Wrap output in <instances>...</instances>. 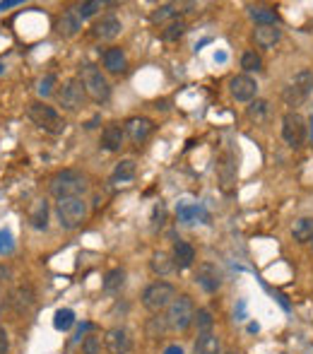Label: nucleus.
<instances>
[{"label": "nucleus", "instance_id": "obj_1", "mask_svg": "<svg viewBox=\"0 0 313 354\" xmlns=\"http://www.w3.org/2000/svg\"><path fill=\"white\" fill-rule=\"evenodd\" d=\"M89 183L87 176L82 171H75V169H63L48 183V191L56 201H63V198H82L87 193Z\"/></svg>", "mask_w": 313, "mask_h": 354}, {"label": "nucleus", "instance_id": "obj_2", "mask_svg": "<svg viewBox=\"0 0 313 354\" xmlns=\"http://www.w3.org/2000/svg\"><path fill=\"white\" fill-rule=\"evenodd\" d=\"M79 82L84 87V94L94 104H106L108 97H111V84H108L106 75L99 71L97 66H84L79 71Z\"/></svg>", "mask_w": 313, "mask_h": 354}, {"label": "nucleus", "instance_id": "obj_3", "mask_svg": "<svg viewBox=\"0 0 313 354\" xmlns=\"http://www.w3.org/2000/svg\"><path fill=\"white\" fill-rule=\"evenodd\" d=\"M313 94V73L311 71H299L290 77V82L282 89V99H285L287 106L296 109L304 102H309V97Z\"/></svg>", "mask_w": 313, "mask_h": 354}, {"label": "nucleus", "instance_id": "obj_4", "mask_svg": "<svg viewBox=\"0 0 313 354\" xmlns=\"http://www.w3.org/2000/svg\"><path fill=\"white\" fill-rule=\"evenodd\" d=\"M27 113H29V118H32L34 126H39L41 131L51 133V136H61V133L66 131V121H63V116L53 106H48V104L32 102L27 109Z\"/></svg>", "mask_w": 313, "mask_h": 354}, {"label": "nucleus", "instance_id": "obj_5", "mask_svg": "<svg viewBox=\"0 0 313 354\" xmlns=\"http://www.w3.org/2000/svg\"><path fill=\"white\" fill-rule=\"evenodd\" d=\"M173 299H176V287L159 280V282H152L150 287H145V292H142V306L155 316V313L167 311Z\"/></svg>", "mask_w": 313, "mask_h": 354}, {"label": "nucleus", "instance_id": "obj_6", "mask_svg": "<svg viewBox=\"0 0 313 354\" xmlns=\"http://www.w3.org/2000/svg\"><path fill=\"white\" fill-rule=\"evenodd\" d=\"M196 304H193L191 297L181 294L171 301V306L167 308V323L169 330H186V328L193 326V318H196Z\"/></svg>", "mask_w": 313, "mask_h": 354}, {"label": "nucleus", "instance_id": "obj_7", "mask_svg": "<svg viewBox=\"0 0 313 354\" xmlns=\"http://www.w3.org/2000/svg\"><path fill=\"white\" fill-rule=\"evenodd\" d=\"M56 214L63 229H77L89 214L87 201L84 198H63L56 205Z\"/></svg>", "mask_w": 313, "mask_h": 354}, {"label": "nucleus", "instance_id": "obj_8", "mask_svg": "<svg viewBox=\"0 0 313 354\" xmlns=\"http://www.w3.org/2000/svg\"><path fill=\"white\" fill-rule=\"evenodd\" d=\"M84 97H87V94H84V87L79 80H68V82L56 92L58 106H61L63 111H70V113H75L84 106Z\"/></svg>", "mask_w": 313, "mask_h": 354}, {"label": "nucleus", "instance_id": "obj_9", "mask_svg": "<svg viewBox=\"0 0 313 354\" xmlns=\"http://www.w3.org/2000/svg\"><path fill=\"white\" fill-rule=\"evenodd\" d=\"M282 140L292 149H299L306 140V121L296 111L285 113L282 118Z\"/></svg>", "mask_w": 313, "mask_h": 354}, {"label": "nucleus", "instance_id": "obj_10", "mask_svg": "<svg viewBox=\"0 0 313 354\" xmlns=\"http://www.w3.org/2000/svg\"><path fill=\"white\" fill-rule=\"evenodd\" d=\"M8 304L17 316H24V313L32 311L34 304H37V292H34V287L29 282H22L10 292Z\"/></svg>", "mask_w": 313, "mask_h": 354}, {"label": "nucleus", "instance_id": "obj_11", "mask_svg": "<svg viewBox=\"0 0 313 354\" xmlns=\"http://www.w3.org/2000/svg\"><path fill=\"white\" fill-rule=\"evenodd\" d=\"M217 176H220V188L225 193H234L238 181V164L234 152H225L217 164Z\"/></svg>", "mask_w": 313, "mask_h": 354}, {"label": "nucleus", "instance_id": "obj_12", "mask_svg": "<svg viewBox=\"0 0 313 354\" xmlns=\"http://www.w3.org/2000/svg\"><path fill=\"white\" fill-rule=\"evenodd\" d=\"M229 94L236 99V102H243V104H251L258 94V82L251 77V75H234L229 80Z\"/></svg>", "mask_w": 313, "mask_h": 354}, {"label": "nucleus", "instance_id": "obj_13", "mask_svg": "<svg viewBox=\"0 0 313 354\" xmlns=\"http://www.w3.org/2000/svg\"><path fill=\"white\" fill-rule=\"evenodd\" d=\"M133 347L131 333L126 328H111L104 333V350L108 354H128Z\"/></svg>", "mask_w": 313, "mask_h": 354}, {"label": "nucleus", "instance_id": "obj_14", "mask_svg": "<svg viewBox=\"0 0 313 354\" xmlns=\"http://www.w3.org/2000/svg\"><path fill=\"white\" fill-rule=\"evenodd\" d=\"M196 280L207 294H215L222 287V272L215 263H200L196 270Z\"/></svg>", "mask_w": 313, "mask_h": 354}, {"label": "nucleus", "instance_id": "obj_15", "mask_svg": "<svg viewBox=\"0 0 313 354\" xmlns=\"http://www.w3.org/2000/svg\"><path fill=\"white\" fill-rule=\"evenodd\" d=\"M123 128H126V138H131V142L142 145L147 138L152 136V131H155V123H152L150 118H145V116H133V118H128Z\"/></svg>", "mask_w": 313, "mask_h": 354}, {"label": "nucleus", "instance_id": "obj_16", "mask_svg": "<svg viewBox=\"0 0 313 354\" xmlns=\"http://www.w3.org/2000/svg\"><path fill=\"white\" fill-rule=\"evenodd\" d=\"M126 145V128L121 123H108L102 131V147L106 152H118Z\"/></svg>", "mask_w": 313, "mask_h": 354}, {"label": "nucleus", "instance_id": "obj_17", "mask_svg": "<svg viewBox=\"0 0 313 354\" xmlns=\"http://www.w3.org/2000/svg\"><path fill=\"white\" fill-rule=\"evenodd\" d=\"M121 32H123L121 19L113 17V15H106V17H102L94 24V37H97L99 41H113Z\"/></svg>", "mask_w": 313, "mask_h": 354}, {"label": "nucleus", "instance_id": "obj_18", "mask_svg": "<svg viewBox=\"0 0 313 354\" xmlns=\"http://www.w3.org/2000/svg\"><path fill=\"white\" fill-rule=\"evenodd\" d=\"M82 22H84V19L79 17L75 8L66 10V12H63V17L58 19V32H61L63 37L73 39V37H77V34H79V29H82Z\"/></svg>", "mask_w": 313, "mask_h": 354}, {"label": "nucleus", "instance_id": "obj_19", "mask_svg": "<svg viewBox=\"0 0 313 354\" xmlns=\"http://www.w3.org/2000/svg\"><path fill=\"white\" fill-rule=\"evenodd\" d=\"M253 39L260 48H272L277 41L282 39V29L277 24H267V27H256L253 32Z\"/></svg>", "mask_w": 313, "mask_h": 354}, {"label": "nucleus", "instance_id": "obj_20", "mask_svg": "<svg viewBox=\"0 0 313 354\" xmlns=\"http://www.w3.org/2000/svg\"><path fill=\"white\" fill-rule=\"evenodd\" d=\"M171 258H173V263H176L178 270H186V268H191L193 263H196V248L186 241H178L171 251Z\"/></svg>", "mask_w": 313, "mask_h": 354}, {"label": "nucleus", "instance_id": "obj_21", "mask_svg": "<svg viewBox=\"0 0 313 354\" xmlns=\"http://www.w3.org/2000/svg\"><path fill=\"white\" fill-rule=\"evenodd\" d=\"M248 17L258 24V27H267V24H277V12L270 5H251L248 8Z\"/></svg>", "mask_w": 313, "mask_h": 354}, {"label": "nucleus", "instance_id": "obj_22", "mask_svg": "<svg viewBox=\"0 0 313 354\" xmlns=\"http://www.w3.org/2000/svg\"><path fill=\"white\" fill-rule=\"evenodd\" d=\"M102 61H104V68H106L108 73H113V75L123 73V71H126V66H128V58H126V53H123L121 48H106Z\"/></svg>", "mask_w": 313, "mask_h": 354}, {"label": "nucleus", "instance_id": "obj_23", "mask_svg": "<svg viewBox=\"0 0 313 354\" xmlns=\"http://www.w3.org/2000/svg\"><path fill=\"white\" fill-rule=\"evenodd\" d=\"M150 268H152V272H155V275L167 277V275H171V272L176 270V263H173L171 253L157 251L155 256H152V261H150Z\"/></svg>", "mask_w": 313, "mask_h": 354}, {"label": "nucleus", "instance_id": "obj_24", "mask_svg": "<svg viewBox=\"0 0 313 354\" xmlns=\"http://www.w3.org/2000/svg\"><path fill=\"white\" fill-rule=\"evenodd\" d=\"M29 224L34 229H46L48 227V203L46 201H34L29 207Z\"/></svg>", "mask_w": 313, "mask_h": 354}, {"label": "nucleus", "instance_id": "obj_25", "mask_svg": "<svg viewBox=\"0 0 313 354\" xmlns=\"http://www.w3.org/2000/svg\"><path fill=\"white\" fill-rule=\"evenodd\" d=\"M178 12H181V5L164 3V5H159L157 10H152L150 19L155 24H169V22H173V19H178Z\"/></svg>", "mask_w": 313, "mask_h": 354}, {"label": "nucleus", "instance_id": "obj_26", "mask_svg": "<svg viewBox=\"0 0 313 354\" xmlns=\"http://www.w3.org/2000/svg\"><path fill=\"white\" fill-rule=\"evenodd\" d=\"M292 236L296 243H309L313 241V217H299L292 224Z\"/></svg>", "mask_w": 313, "mask_h": 354}, {"label": "nucleus", "instance_id": "obj_27", "mask_svg": "<svg viewBox=\"0 0 313 354\" xmlns=\"http://www.w3.org/2000/svg\"><path fill=\"white\" fill-rule=\"evenodd\" d=\"M196 354H222V342L215 333H202L196 340Z\"/></svg>", "mask_w": 313, "mask_h": 354}, {"label": "nucleus", "instance_id": "obj_28", "mask_svg": "<svg viewBox=\"0 0 313 354\" xmlns=\"http://www.w3.org/2000/svg\"><path fill=\"white\" fill-rule=\"evenodd\" d=\"M123 284H126V270H123V268H113V270L106 272L102 287H104V292L116 294V292H121V289H123Z\"/></svg>", "mask_w": 313, "mask_h": 354}, {"label": "nucleus", "instance_id": "obj_29", "mask_svg": "<svg viewBox=\"0 0 313 354\" xmlns=\"http://www.w3.org/2000/svg\"><path fill=\"white\" fill-rule=\"evenodd\" d=\"M135 171H137V167H135V159H121V162L116 164V169H113V181H121V183H126V181H133L135 178Z\"/></svg>", "mask_w": 313, "mask_h": 354}, {"label": "nucleus", "instance_id": "obj_30", "mask_svg": "<svg viewBox=\"0 0 313 354\" xmlns=\"http://www.w3.org/2000/svg\"><path fill=\"white\" fill-rule=\"evenodd\" d=\"M193 326H196L198 335H202V333H212V326H215V318H212V311H210V308H198V311H196V318H193Z\"/></svg>", "mask_w": 313, "mask_h": 354}, {"label": "nucleus", "instance_id": "obj_31", "mask_svg": "<svg viewBox=\"0 0 313 354\" xmlns=\"http://www.w3.org/2000/svg\"><path fill=\"white\" fill-rule=\"evenodd\" d=\"M186 32H188V24L183 22V19H173V22H169L167 27H164L162 39L164 41H178Z\"/></svg>", "mask_w": 313, "mask_h": 354}, {"label": "nucleus", "instance_id": "obj_32", "mask_svg": "<svg viewBox=\"0 0 313 354\" xmlns=\"http://www.w3.org/2000/svg\"><path fill=\"white\" fill-rule=\"evenodd\" d=\"M246 113H248V118H251V121L263 123L267 118V113H270V104H267L265 99H253Z\"/></svg>", "mask_w": 313, "mask_h": 354}, {"label": "nucleus", "instance_id": "obj_33", "mask_svg": "<svg viewBox=\"0 0 313 354\" xmlns=\"http://www.w3.org/2000/svg\"><path fill=\"white\" fill-rule=\"evenodd\" d=\"M167 330H169V323H167V316H162V313H155V316L147 321V335H150L152 340L162 337Z\"/></svg>", "mask_w": 313, "mask_h": 354}, {"label": "nucleus", "instance_id": "obj_34", "mask_svg": "<svg viewBox=\"0 0 313 354\" xmlns=\"http://www.w3.org/2000/svg\"><path fill=\"white\" fill-rule=\"evenodd\" d=\"M53 326H56V330H70L75 326V313L70 308H58L53 316Z\"/></svg>", "mask_w": 313, "mask_h": 354}, {"label": "nucleus", "instance_id": "obj_35", "mask_svg": "<svg viewBox=\"0 0 313 354\" xmlns=\"http://www.w3.org/2000/svg\"><path fill=\"white\" fill-rule=\"evenodd\" d=\"M104 350V337L102 335H84L82 337V354H102Z\"/></svg>", "mask_w": 313, "mask_h": 354}, {"label": "nucleus", "instance_id": "obj_36", "mask_svg": "<svg viewBox=\"0 0 313 354\" xmlns=\"http://www.w3.org/2000/svg\"><path fill=\"white\" fill-rule=\"evenodd\" d=\"M241 68H243L246 73H258V71L263 68V58L258 56L256 51H246V53L241 56Z\"/></svg>", "mask_w": 313, "mask_h": 354}, {"label": "nucleus", "instance_id": "obj_37", "mask_svg": "<svg viewBox=\"0 0 313 354\" xmlns=\"http://www.w3.org/2000/svg\"><path fill=\"white\" fill-rule=\"evenodd\" d=\"M53 87H56V77H53V75H44V77L39 80V84H37L39 97H41V99L51 97V94H53Z\"/></svg>", "mask_w": 313, "mask_h": 354}, {"label": "nucleus", "instance_id": "obj_38", "mask_svg": "<svg viewBox=\"0 0 313 354\" xmlns=\"http://www.w3.org/2000/svg\"><path fill=\"white\" fill-rule=\"evenodd\" d=\"M104 8V3H99V0H92V3H82V5H77V15L82 19H89V17H94V15L99 12V10Z\"/></svg>", "mask_w": 313, "mask_h": 354}, {"label": "nucleus", "instance_id": "obj_39", "mask_svg": "<svg viewBox=\"0 0 313 354\" xmlns=\"http://www.w3.org/2000/svg\"><path fill=\"white\" fill-rule=\"evenodd\" d=\"M12 251V234L10 229H0V253Z\"/></svg>", "mask_w": 313, "mask_h": 354}, {"label": "nucleus", "instance_id": "obj_40", "mask_svg": "<svg viewBox=\"0 0 313 354\" xmlns=\"http://www.w3.org/2000/svg\"><path fill=\"white\" fill-rule=\"evenodd\" d=\"M10 352V337L5 333V328H0V354H8Z\"/></svg>", "mask_w": 313, "mask_h": 354}, {"label": "nucleus", "instance_id": "obj_41", "mask_svg": "<svg viewBox=\"0 0 313 354\" xmlns=\"http://www.w3.org/2000/svg\"><path fill=\"white\" fill-rule=\"evenodd\" d=\"M164 354H186V352H183V347H178V345H169L167 350H164Z\"/></svg>", "mask_w": 313, "mask_h": 354}, {"label": "nucleus", "instance_id": "obj_42", "mask_svg": "<svg viewBox=\"0 0 313 354\" xmlns=\"http://www.w3.org/2000/svg\"><path fill=\"white\" fill-rule=\"evenodd\" d=\"M5 299H8L5 297V289L0 287V313H3V308H5Z\"/></svg>", "mask_w": 313, "mask_h": 354}, {"label": "nucleus", "instance_id": "obj_43", "mask_svg": "<svg viewBox=\"0 0 313 354\" xmlns=\"http://www.w3.org/2000/svg\"><path fill=\"white\" fill-rule=\"evenodd\" d=\"M0 75H3V63H0Z\"/></svg>", "mask_w": 313, "mask_h": 354}]
</instances>
